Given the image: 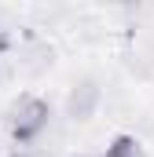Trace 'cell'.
<instances>
[{"label":"cell","instance_id":"cell-1","mask_svg":"<svg viewBox=\"0 0 154 157\" xmlns=\"http://www.w3.org/2000/svg\"><path fill=\"white\" fill-rule=\"evenodd\" d=\"M48 121H51V106H48V99H40L33 91L18 95L7 110V128H11V139L18 146H30L33 139H40Z\"/></svg>","mask_w":154,"mask_h":157},{"label":"cell","instance_id":"cell-2","mask_svg":"<svg viewBox=\"0 0 154 157\" xmlns=\"http://www.w3.org/2000/svg\"><path fill=\"white\" fill-rule=\"evenodd\" d=\"M99 102H103L99 84H95V80H81V84H74V88H70V95H66V117L88 121V117H95Z\"/></svg>","mask_w":154,"mask_h":157},{"label":"cell","instance_id":"cell-3","mask_svg":"<svg viewBox=\"0 0 154 157\" xmlns=\"http://www.w3.org/2000/svg\"><path fill=\"white\" fill-rule=\"evenodd\" d=\"M103 157H143V143L136 135H114Z\"/></svg>","mask_w":154,"mask_h":157},{"label":"cell","instance_id":"cell-4","mask_svg":"<svg viewBox=\"0 0 154 157\" xmlns=\"http://www.w3.org/2000/svg\"><path fill=\"white\" fill-rule=\"evenodd\" d=\"M7 48H11V37H7V29H4V26H0V55H4V51H7Z\"/></svg>","mask_w":154,"mask_h":157},{"label":"cell","instance_id":"cell-5","mask_svg":"<svg viewBox=\"0 0 154 157\" xmlns=\"http://www.w3.org/2000/svg\"><path fill=\"white\" fill-rule=\"evenodd\" d=\"M15 157H30V154H15Z\"/></svg>","mask_w":154,"mask_h":157}]
</instances>
